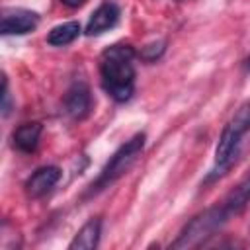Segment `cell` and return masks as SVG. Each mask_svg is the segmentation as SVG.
I'll use <instances>...</instances> for the list:
<instances>
[{"mask_svg": "<svg viewBox=\"0 0 250 250\" xmlns=\"http://www.w3.org/2000/svg\"><path fill=\"white\" fill-rule=\"evenodd\" d=\"M41 131H43V127H41V123H37V121L20 125V127L14 131V135H12L14 146H16L20 152H25V154L33 152V150L37 148Z\"/></svg>", "mask_w": 250, "mask_h": 250, "instance_id": "cell-11", "label": "cell"}, {"mask_svg": "<svg viewBox=\"0 0 250 250\" xmlns=\"http://www.w3.org/2000/svg\"><path fill=\"white\" fill-rule=\"evenodd\" d=\"M227 221H229V217L225 215L221 203L219 205H213V207L201 211L199 215H195L182 229V232L178 234V238L172 242V248H191V246H197V244L205 242Z\"/></svg>", "mask_w": 250, "mask_h": 250, "instance_id": "cell-3", "label": "cell"}, {"mask_svg": "<svg viewBox=\"0 0 250 250\" xmlns=\"http://www.w3.org/2000/svg\"><path fill=\"white\" fill-rule=\"evenodd\" d=\"M64 109L72 119H84L88 117L92 109V94L84 80L72 82V86L64 94Z\"/></svg>", "mask_w": 250, "mask_h": 250, "instance_id": "cell-6", "label": "cell"}, {"mask_svg": "<svg viewBox=\"0 0 250 250\" xmlns=\"http://www.w3.org/2000/svg\"><path fill=\"white\" fill-rule=\"evenodd\" d=\"M145 148V133H137L133 135L129 141H125L105 162V166L102 168V172L98 174V178L90 184L88 195H94L105 188H109L113 182H117L137 160V156L143 152Z\"/></svg>", "mask_w": 250, "mask_h": 250, "instance_id": "cell-2", "label": "cell"}, {"mask_svg": "<svg viewBox=\"0 0 250 250\" xmlns=\"http://www.w3.org/2000/svg\"><path fill=\"white\" fill-rule=\"evenodd\" d=\"M2 113L4 115L10 113V92H8V80H6V76L2 78Z\"/></svg>", "mask_w": 250, "mask_h": 250, "instance_id": "cell-14", "label": "cell"}, {"mask_svg": "<svg viewBox=\"0 0 250 250\" xmlns=\"http://www.w3.org/2000/svg\"><path fill=\"white\" fill-rule=\"evenodd\" d=\"M39 16L31 10L23 8H8L2 12V23L0 31L2 35H23L37 27Z\"/></svg>", "mask_w": 250, "mask_h": 250, "instance_id": "cell-5", "label": "cell"}, {"mask_svg": "<svg viewBox=\"0 0 250 250\" xmlns=\"http://www.w3.org/2000/svg\"><path fill=\"white\" fill-rule=\"evenodd\" d=\"M135 51L131 45L117 43L100 57V80L109 98L123 104L135 92Z\"/></svg>", "mask_w": 250, "mask_h": 250, "instance_id": "cell-1", "label": "cell"}, {"mask_svg": "<svg viewBox=\"0 0 250 250\" xmlns=\"http://www.w3.org/2000/svg\"><path fill=\"white\" fill-rule=\"evenodd\" d=\"M61 180V168L57 166H41L37 168L25 182V193L31 199L43 197L47 191L55 188V184Z\"/></svg>", "mask_w": 250, "mask_h": 250, "instance_id": "cell-7", "label": "cell"}, {"mask_svg": "<svg viewBox=\"0 0 250 250\" xmlns=\"http://www.w3.org/2000/svg\"><path fill=\"white\" fill-rule=\"evenodd\" d=\"M246 70H250V55H248V59H246Z\"/></svg>", "mask_w": 250, "mask_h": 250, "instance_id": "cell-16", "label": "cell"}, {"mask_svg": "<svg viewBox=\"0 0 250 250\" xmlns=\"http://www.w3.org/2000/svg\"><path fill=\"white\" fill-rule=\"evenodd\" d=\"M117 20H119V8H117V4L104 2V4H100L92 12V16H90V20L86 23V31L84 33L86 35H100V33L111 29L117 23Z\"/></svg>", "mask_w": 250, "mask_h": 250, "instance_id": "cell-8", "label": "cell"}, {"mask_svg": "<svg viewBox=\"0 0 250 250\" xmlns=\"http://www.w3.org/2000/svg\"><path fill=\"white\" fill-rule=\"evenodd\" d=\"M250 129V104H244L236 109V113L229 119V123L225 125L217 148H215V164L217 168H229L236 148L240 145V139L244 137V133Z\"/></svg>", "mask_w": 250, "mask_h": 250, "instance_id": "cell-4", "label": "cell"}, {"mask_svg": "<svg viewBox=\"0 0 250 250\" xmlns=\"http://www.w3.org/2000/svg\"><path fill=\"white\" fill-rule=\"evenodd\" d=\"M64 6H68V8H78V6H82L86 0H61Z\"/></svg>", "mask_w": 250, "mask_h": 250, "instance_id": "cell-15", "label": "cell"}, {"mask_svg": "<svg viewBox=\"0 0 250 250\" xmlns=\"http://www.w3.org/2000/svg\"><path fill=\"white\" fill-rule=\"evenodd\" d=\"M100 234H102V219H90L86 225H82V229L74 234V238L70 240L68 248L70 250H92L98 246L100 242Z\"/></svg>", "mask_w": 250, "mask_h": 250, "instance_id": "cell-9", "label": "cell"}, {"mask_svg": "<svg viewBox=\"0 0 250 250\" xmlns=\"http://www.w3.org/2000/svg\"><path fill=\"white\" fill-rule=\"evenodd\" d=\"M166 43L164 41H158V43H150V45H145L143 49H141V53H139V57L143 59V61H146V62H152V61H156L162 53H164V47Z\"/></svg>", "mask_w": 250, "mask_h": 250, "instance_id": "cell-13", "label": "cell"}, {"mask_svg": "<svg viewBox=\"0 0 250 250\" xmlns=\"http://www.w3.org/2000/svg\"><path fill=\"white\" fill-rule=\"evenodd\" d=\"M250 201V176L244 178L236 188H232L229 191V195L221 201V207L225 211V215L230 219L232 215H238Z\"/></svg>", "mask_w": 250, "mask_h": 250, "instance_id": "cell-10", "label": "cell"}, {"mask_svg": "<svg viewBox=\"0 0 250 250\" xmlns=\"http://www.w3.org/2000/svg\"><path fill=\"white\" fill-rule=\"evenodd\" d=\"M78 35H80V23L78 21H64V23L55 25L47 33V43L55 45V47H62V45L72 43Z\"/></svg>", "mask_w": 250, "mask_h": 250, "instance_id": "cell-12", "label": "cell"}]
</instances>
